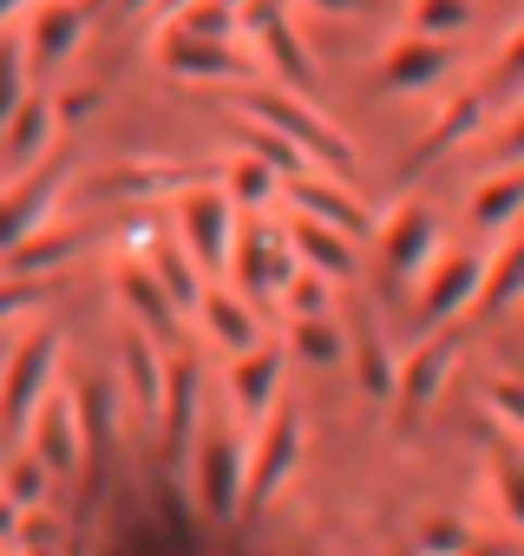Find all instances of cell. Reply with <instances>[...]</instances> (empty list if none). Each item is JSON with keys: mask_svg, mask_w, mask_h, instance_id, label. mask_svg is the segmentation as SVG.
Here are the masks:
<instances>
[{"mask_svg": "<svg viewBox=\"0 0 524 556\" xmlns=\"http://www.w3.org/2000/svg\"><path fill=\"white\" fill-rule=\"evenodd\" d=\"M283 170L270 164V157H255V151H236L229 164H223V190H229V203L242 210V216H255V210H276L283 203Z\"/></svg>", "mask_w": 524, "mask_h": 556, "instance_id": "603a6c76", "label": "cell"}, {"mask_svg": "<svg viewBox=\"0 0 524 556\" xmlns=\"http://www.w3.org/2000/svg\"><path fill=\"white\" fill-rule=\"evenodd\" d=\"M27 8H34V0H0V34L21 27V21H27Z\"/></svg>", "mask_w": 524, "mask_h": 556, "instance_id": "f6af8a7d", "label": "cell"}, {"mask_svg": "<svg viewBox=\"0 0 524 556\" xmlns=\"http://www.w3.org/2000/svg\"><path fill=\"white\" fill-rule=\"evenodd\" d=\"M302 465V413L283 400L242 432V517H255Z\"/></svg>", "mask_w": 524, "mask_h": 556, "instance_id": "7a4b0ae2", "label": "cell"}, {"mask_svg": "<svg viewBox=\"0 0 524 556\" xmlns=\"http://www.w3.org/2000/svg\"><path fill=\"white\" fill-rule=\"evenodd\" d=\"M452 66V40H426V34H400L380 53V86L387 92H433Z\"/></svg>", "mask_w": 524, "mask_h": 556, "instance_id": "d6986e66", "label": "cell"}, {"mask_svg": "<svg viewBox=\"0 0 524 556\" xmlns=\"http://www.w3.org/2000/svg\"><path fill=\"white\" fill-rule=\"evenodd\" d=\"M255 60L276 73V86H289V92H322L315 86V66H309V53H302V40H296V21H276L270 34H255Z\"/></svg>", "mask_w": 524, "mask_h": 556, "instance_id": "d4e9b609", "label": "cell"}, {"mask_svg": "<svg viewBox=\"0 0 524 556\" xmlns=\"http://www.w3.org/2000/svg\"><path fill=\"white\" fill-rule=\"evenodd\" d=\"M452 361H459V341L446 328H420V348L400 354V387H394V406L413 419L439 400V387L452 380Z\"/></svg>", "mask_w": 524, "mask_h": 556, "instance_id": "5bb4252c", "label": "cell"}, {"mask_svg": "<svg viewBox=\"0 0 524 556\" xmlns=\"http://www.w3.org/2000/svg\"><path fill=\"white\" fill-rule=\"evenodd\" d=\"M283 210H302V216H322V223H335V229H348V236H367L374 223H367V203L348 190V177H335V170H296L289 184H283Z\"/></svg>", "mask_w": 524, "mask_h": 556, "instance_id": "4fadbf2b", "label": "cell"}, {"mask_svg": "<svg viewBox=\"0 0 524 556\" xmlns=\"http://www.w3.org/2000/svg\"><path fill=\"white\" fill-rule=\"evenodd\" d=\"M27 47H21V34H0V125H8L14 112H21V99L34 92L27 86Z\"/></svg>", "mask_w": 524, "mask_h": 556, "instance_id": "d6a6232c", "label": "cell"}, {"mask_svg": "<svg viewBox=\"0 0 524 556\" xmlns=\"http://www.w3.org/2000/svg\"><path fill=\"white\" fill-rule=\"evenodd\" d=\"M446 242H439V216L426 210V203H394L380 223H374V255H380V268H387V282H420V268L439 255Z\"/></svg>", "mask_w": 524, "mask_h": 556, "instance_id": "9c48e42d", "label": "cell"}, {"mask_svg": "<svg viewBox=\"0 0 524 556\" xmlns=\"http://www.w3.org/2000/svg\"><path fill=\"white\" fill-rule=\"evenodd\" d=\"M472 223L478 229H511L517 216H524V164H504V170H491L478 190H472Z\"/></svg>", "mask_w": 524, "mask_h": 556, "instance_id": "484cf974", "label": "cell"}, {"mask_svg": "<svg viewBox=\"0 0 524 556\" xmlns=\"http://www.w3.org/2000/svg\"><path fill=\"white\" fill-rule=\"evenodd\" d=\"M118 387H125V400H132V419H145V426H158V413H164V387H171V361L158 354V341L132 321V334L118 341Z\"/></svg>", "mask_w": 524, "mask_h": 556, "instance_id": "9a60e30c", "label": "cell"}, {"mask_svg": "<svg viewBox=\"0 0 524 556\" xmlns=\"http://www.w3.org/2000/svg\"><path fill=\"white\" fill-rule=\"evenodd\" d=\"M478 125H485V99H478V92H459V99L439 112V125L426 131V151H452V144L478 138Z\"/></svg>", "mask_w": 524, "mask_h": 556, "instance_id": "4dcf8cb0", "label": "cell"}, {"mask_svg": "<svg viewBox=\"0 0 524 556\" xmlns=\"http://www.w3.org/2000/svg\"><path fill=\"white\" fill-rule=\"evenodd\" d=\"M524 302V216L511 229H498V249L485 255V282H478V308L504 315Z\"/></svg>", "mask_w": 524, "mask_h": 556, "instance_id": "44dd1931", "label": "cell"}, {"mask_svg": "<svg viewBox=\"0 0 524 556\" xmlns=\"http://www.w3.org/2000/svg\"><path fill=\"white\" fill-rule=\"evenodd\" d=\"M184 458H190V504L216 523L242 517V426L229 432V426L203 419Z\"/></svg>", "mask_w": 524, "mask_h": 556, "instance_id": "277c9868", "label": "cell"}, {"mask_svg": "<svg viewBox=\"0 0 524 556\" xmlns=\"http://www.w3.org/2000/svg\"><path fill=\"white\" fill-rule=\"evenodd\" d=\"M21 47H27V66H66L86 47V14L73 0H34L21 21Z\"/></svg>", "mask_w": 524, "mask_h": 556, "instance_id": "2e32d148", "label": "cell"}, {"mask_svg": "<svg viewBox=\"0 0 524 556\" xmlns=\"http://www.w3.org/2000/svg\"><path fill=\"white\" fill-rule=\"evenodd\" d=\"M517 308H524V302H517Z\"/></svg>", "mask_w": 524, "mask_h": 556, "instance_id": "681fc988", "label": "cell"}, {"mask_svg": "<svg viewBox=\"0 0 524 556\" xmlns=\"http://www.w3.org/2000/svg\"><path fill=\"white\" fill-rule=\"evenodd\" d=\"M171 27H184V34H203V40H236L242 27H236V8H223V0H190V8H177V14H164Z\"/></svg>", "mask_w": 524, "mask_h": 556, "instance_id": "e575fe53", "label": "cell"}, {"mask_svg": "<svg viewBox=\"0 0 524 556\" xmlns=\"http://www.w3.org/2000/svg\"><path fill=\"white\" fill-rule=\"evenodd\" d=\"M53 138H60V105L27 92L21 112L0 125V157H8V170H34V164L53 157Z\"/></svg>", "mask_w": 524, "mask_h": 556, "instance_id": "ffe728a7", "label": "cell"}, {"mask_svg": "<svg viewBox=\"0 0 524 556\" xmlns=\"http://www.w3.org/2000/svg\"><path fill=\"white\" fill-rule=\"evenodd\" d=\"M118 302H125V308H132V321H138L145 334H158V341L184 321V308L171 302V289L158 282L151 268H138V262H125V268H118Z\"/></svg>", "mask_w": 524, "mask_h": 556, "instance_id": "7402d4cb", "label": "cell"}, {"mask_svg": "<svg viewBox=\"0 0 524 556\" xmlns=\"http://www.w3.org/2000/svg\"><path fill=\"white\" fill-rule=\"evenodd\" d=\"M53 374H60V334L53 328H34V334H21L8 354H0V419H8L14 432L34 419V406L47 400Z\"/></svg>", "mask_w": 524, "mask_h": 556, "instance_id": "52a82bcc", "label": "cell"}, {"mask_svg": "<svg viewBox=\"0 0 524 556\" xmlns=\"http://www.w3.org/2000/svg\"><path fill=\"white\" fill-rule=\"evenodd\" d=\"M283 223H289V242H296V262L302 268L328 275V282H348V275H354L361 236H348V229H335L322 216H302V210H283Z\"/></svg>", "mask_w": 524, "mask_h": 556, "instance_id": "e0dca14e", "label": "cell"}, {"mask_svg": "<svg viewBox=\"0 0 524 556\" xmlns=\"http://www.w3.org/2000/svg\"><path fill=\"white\" fill-rule=\"evenodd\" d=\"M283 374H289V354H283V341H255V348H242V354H229V413H236V426L249 432L270 406H283Z\"/></svg>", "mask_w": 524, "mask_h": 556, "instance_id": "8fae6325", "label": "cell"}, {"mask_svg": "<svg viewBox=\"0 0 524 556\" xmlns=\"http://www.w3.org/2000/svg\"><path fill=\"white\" fill-rule=\"evenodd\" d=\"M66 190V164H34V170H14V184L0 190V255H14L27 236H40L53 223V203Z\"/></svg>", "mask_w": 524, "mask_h": 556, "instance_id": "30bf717a", "label": "cell"}, {"mask_svg": "<svg viewBox=\"0 0 524 556\" xmlns=\"http://www.w3.org/2000/svg\"><path fill=\"white\" fill-rule=\"evenodd\" d=\"M420 549L459 556V549H472V523H459V517H420Z\"/></svg>", "mask_w": 524, "mask_h": 556, "instance_id": "8d00e7d4", "label": "cell"}, {"mask_svg": "<svg viewBox=\"0 0 524 556\" xmlns=\"http://www.w3.org/2000/svg\"><path fill=\"white\" fill-rule=\"evenodd\" d=\"M242 105L262 118V125H276L315 170H335V177H348L354 170V144L322 118V105L309 99V92H289V86H249L242 92Z\"/></svg>", "mask_w": 524, "mask_h": 556, "instance_id": "6da1fadb", "label": "cell"}, {"mask_svg": "<svg viewBox=\"0 0 524 556\" xmlns=\"http://www.w3.org/2000/svg\"><path fill=\"white\" fill-rule=\"evenodd\" d=\"M478 282H485V255L478 249H439L420 282H413V315L420 328H452L459 315L478 308Z\"/></svg>", "mask_w": 524, "mask_h": 556, "instance_id": "8992f818", "label": "cell"}, {"mask_svg": "<svg viewBox=\"0 0 524 556\" xmlns=\"http://www.w3.org/2000/svg\"><path fill=\"white\" fill-rule=\"evenodd\" d=\"M296 8H309V14H367V0H296Z\"/></svg>", "mask_w": 524, "mask_h": 556, "instance_id": "ee69618b", "label": "cell"}, {"mask_svg": "<svg viewBox=\"0 0 524 556\" xmlns=\"http://www.w3.org/2000/svg\"><path fill=\"white\" fill-rule=\"evenodd\" d=\"M498 79H504V86L524 79V27H511V40H504V53H498Z\"/></svg>", "mask_w": 524, "mask_h": 556, "instance_id": "b9f144b4", "label": "cell"}, {"mask_svg": "<svg viewBox=\"0 0 524 556\" xmlns=\"http://www.w3.org/2000/svg\"><path fill=\"white\" fill-rule=\"evenodd\" d=\"M27 452L53 471V478H73L86 465V413H79V393L73 387H47V400L34 406V419L21 426Z\"/></svg>", "mask_w": 524, "mask_h": 556, "instance_id": "ba28073f", "label": "cell"}, {"mask_svg": "<svg viewBox=\"0 0 524 556\" xmlns=\"http://www.w3.org/2000/svg\"><path fill=\"white\" fill-rule=\"evenodd\" d=\"M34 302H40V289L27 282V275H0V321H21Z\"/></svg>", "mask_w": 524, "mask_h": 556, "instance_id": "ab89813d", "label": "cell"}, {"mask_svg": "<svg viewBox=\"0 0 524 556\" xmlns=\"http://www.w3.org/2000/svg\"><path fill=\"white\" fill-rule=\"evenodd\" d=\"M236 144H242V151H255V157H270L283 177H296V170H315V164H309V157H302V151H296L283 131H276V125H262V118H249V125L236 131Z\"/></svg>", "mask_w": 524, "mask_h": 556, "instance_id": "1f68e13d", "label": "cell"}, {"mask_svg": "<svg viewBox=\"0 0 524 556\" xmlns=\"http://www.w3.org/2000/svg\"><path fill=\"white\" fill-rule=\"evenodd\" d=\"M498 157H504V164H524V112L498 131Z\"/></svg>", "mask_w": 524, "mask_h": 556, "instance_id": "7bdbcfd3", "label": "cell"}, {"mask_svg": "<svg viewBox=\"0 0 524 556\" xmlns=\"http://www.w3.org/2000/svg\"><path fill=\"white\" fill-rule=\"evenodd\" d=\"M151 60H158L171 79H242V73H255V66L236 53V40H203V34H184V27H171V21H164V34L151 40Z\"/></svg>", "mask_w": 524, "mask_h": 556, "instance_id": "7c38bea8", "label": "cell"}, {"mask_svg": "<svg viewBox=\"0 0 524 556\" xmlns=\"http://www.w3.org/2000/svg\"><path fill=\"white\" fill-rule=\"evenodd\" d=\"M491 497H498V510L524 530V458H504V465L491 471Z\"/></svg>", "mask_w": 524, "mask_h": 556, "instance_id": "74e56055", "label": "cell"}, {"mask_svg": "<svg viewBox=\"0 0 524 556\" xmlns=\"http://www.w3.org/2000/svg\"><path fill=\"white\" fill-rule=\"evenodd\" d=\"M296 242H289V223L283 216H249L236 229V249H229V275H236V289L242 295H262V302H276L289 289V275H296Z\"/></svg>", "mask_w": 524, "mask_h": 556, "instance_id": "5b68a950", "label": "cell"}, {"mask_svg": "<svg viewBox=\"0 0 524 556\" xmlns=\"http://www.w3.org/2000/svg\"><path fill=\"white\" fill-rule=\"evenodd\" d=\"M21 523H27V504L0 491V549H14V543H21Z\"/></svg>", "mask_w": 524, "mask_h": 556, "instance_id": "60d3db41", "label": "cell"}, {"mask_svg": "<svg viewBox=\"0 0 524 556\" xmlns=\"http://www.w3.org/2000/svg\"><path fill=\"white\" fill-rule=\"evenodd\" d=\"M485 406L511 426V432H524V387L517 380H491V393H485Z\"/></svg>", "mask_w": 524, "mask_h": 556, "instance_id": "f35d334b", "label": "cell"}, {"mask_svg": "<svg viewBox=\"0 0 524 556\" xmlns=\"http://www.w3.org/2000/svg\"><path fill=\"white\" fill-rule=\"evenodd\" d=\"M151 275H158V282L171 289V302L184 308V315H197V302H203V282H210V275L197 268V255L171 236V242H151V262H145Z\"/></svg>", "mask_w": 524, "mask_h": 556, "instance_id": "4316f807", "label": "cell"}, {"mask_svg": "<svg viewBox=\"0 0 524 556\" xmlns=\"http://www.w3.org/2000/svg\"><path fill=\"white\" fill-rule=\"evenodd\" d=\"M223 8H242V0H223Z\"/></svg>", "mask_w": 524, "mask_h": 556, "instance_id": "c3c4849f", "label": "cell"}, {"mask_svg": "<svg viewBox=\"0 0 524 556\" xmlns=\"http://www.w3.org/2000/svg\"><path fill=\"white\" fill-rule=\"evenodd\" d=\"M171 236L197 255L203 275H229V249H236V229H242V210L229 203L223 184H184L177 203H171Z\"/></svg>", "mask_w": 524, "mask_h": 556, "instance_id": "3957f363", "label": "cell"}, {"mask_svg": "<svg viewBox=\"0 0 524 556\" xmlns=\"http://www.w3.org/2000/svg\"><path fill=\"white\" fill-rule=\"evenodd\" d=\"M276 308H283V321L289 315H328L335 308V282H328V275H315V268H296L289 289L276 295Z\"/></svg>", "mask_w": 524, "mask_h": 556, "instance_id": "836d02e7", "label": "cell"}, {"mask_svg": "<svg viewBox=\"0 0 524 556\" xmlns=\"http://www.w3.org/2000/svg\"><path fill=\"white\" fill-rule=\"evenodd\" d=\"M283 354L302 361V367H335L348 361V334L335 315H289L283 321Z\"/></svg>", "mask_w": 524, "mask_h": 556, "instance_id": "cb8c5ba5", "label": "cell"}, {"mask_svg": "<svg viewBox=\"0 0 524 556\" xmlns=\"http://www.w3.org/2000/svg\"><path fill=\"white\" fill-rule=\"evenodd\" d=\"M472 0H413L407 8V34H426V40H459L472 27Z\"/></svg>", "mask_w": 524, "mask_h": 556, "instance_id": "f546056e", "label": "cell"}, {"mask_svg": "<svg viewBox=\"0 0 524 556\" xmlns=\"http://www.w3.org/2000/svg\"><path fill=\"white\" fill-rule=\"evenodd\" d=\"M197 321H203V334H210L223 354H242V348H255V341H262V315H255V295H242L236 282H203Z\"/></svg>", "mask_w": 524, "mask_h": 556, "instance_id": "ac0fdd59", "label": "cell"}, {"mask_svg": "<svg viewBox=\"0 0 524 556\" xmlns=\"http://www.w3.org/2000/svg\"><path fill=\"white\" fill-rule=\"evenodd\" d=\"M138 8H158V0H118V14H138Z\"/></svg>", "mask_w": 524, "mask_h": 556, "instance_id": "bcb514c9", "label": "cell"}, {"mask_svg": "<svg viewBox=\"0 0 524 556\" xmlns=\"http://www.w3.org/2000/svg\"><path fill=\"white\" fill-rule=\"evenodd\" d=\"M197 374H190V361H171V387H164V413H158V432L171 439V452H190V439H197Z\"/></svg>", "mask_w": 524, "mask_h": 556, "instance_id": "83f0119b", "label": "cell"}, {"mask_svg": "<svg viewBox=\"0 0 524 556\" xmlns=\"http://www.w3.org/2000/svg\"><path fill=\"white\" fill-rule=\"evenodd\" d=\"M354 387H361V400H394V387H400V354L387 348L380 328H367L354 341Z\"/></svg>", "mask_w": 524, "mask_h": 556, "instance_id": "f1b7e54d", "label": "cell"}, {"mask_svg": "<svg viewBox=\"0 0 524 556\" xmlns=\"http://www.w3.org/2000/svg\"><path fill=\"white\" fill-rule=\"evenodd\" d=\"M47 484H53V471H47L34 452H21L8 471H0V491H8V497H21L27 510H40V504H47Z\"/></svg>", "mask_w": 524, "mask_h": 556, "instance_id": "d590c367", "label": "cell"}, {"mask_svg": "<svg viewBox=\"0 0 524 556\" xmlns=\"http://www.w3.org/2000/svg\"><path fill=\"white\" fill-rule=\"evenodd\" d=\"M177 8H190V0H158V14H177Z\"/></svg>", "mask_w": 524, "mask_h": 556, "instance_id": "7dc6e473", "label": "cell"}]
</instances>
